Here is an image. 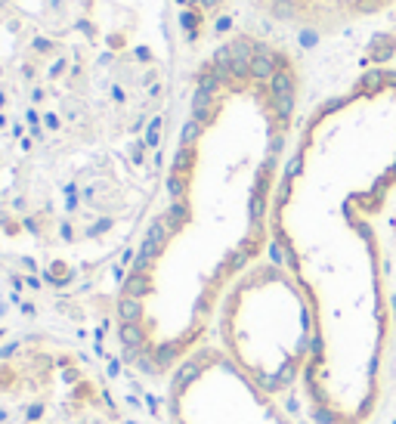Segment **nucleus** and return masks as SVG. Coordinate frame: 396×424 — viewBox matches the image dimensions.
Instances as JSON below:
<instances>
[{"mask_svg": "<svg viewBox=\"0 0 396 424\" xmlns=\"http://www.w3.org/2000/svg\"><path fill=\"white\" fill-rule=\"evenodd\" d=\"M0 424H152L118 372L72 337L0 344Z\"/></svg>", "mask_w": 396, "mask_h": 424, "instance_id": "nucleus-1", "label": "nucleus"}, {"mask_svg": "<svg viewBox=\"0 0 396 424\" xmlns=\"http://www.w3.org/2000/svg\"><path fill=\"white\" fill-rule=\"evenodd\" d=\"M171 424H298V418L230 362L220 347H198L171 372Z\"/></svg>", "mask_w": 396, "mask_h": 424, "instance_id": "nucleus-3", "label": "nucleus"}, {"mask_svg": "<svg viewBox=\"0 0 396 424\" xmlns=\"http://www.w3.org/2000/svg\"><path fill=\"white\" fill-rule=\"evenodd\" d=\"M334 4H338V6H344V10H356V4H359V0H334Z\"/></svg>", "mask_w": 396, "mask_h": 424, "instance_id": "nucleus-5", "label": "nucleus"}, {"mask_svg": "<svg viewBox=\"0 0 396 424\" xmlns=\"http://www.w3.org/2000/svg\"><path fill=\"white\" fill-rule=\"evenodd\" d=\"M217 347L266 394L303 387L313 359V316L300 285L279 267H260L235 282L217 313Z\"/></svg>", "mask_w": 396, "mask_h": 424, "instance_id": "nucleus-2", "label": "nucleus"}, {"mask_svg": "<svg viewBox=\"0 0 396 424\" xmlns=\"http://www.w3.org/2000/svg\"><path fill=\"white\" fill-rule=\"evenodd\" d=\"M269 13H273L276 19H282V22H294L303 13V6L298 4V0H273Z\"/></svg>", "mask_w": 396, "mask_h": 424, "instance_id": "nucleus-4", "label": "nucleus"}]
</instances>
